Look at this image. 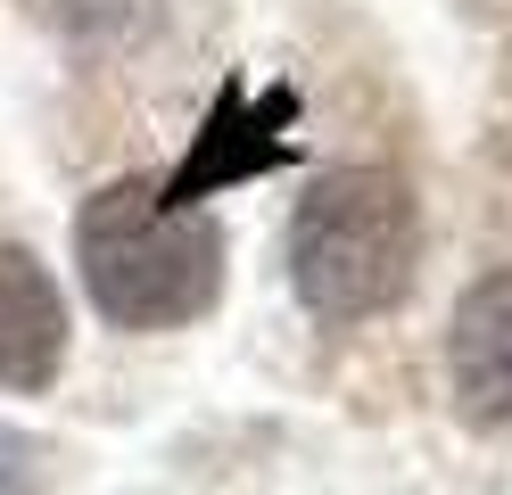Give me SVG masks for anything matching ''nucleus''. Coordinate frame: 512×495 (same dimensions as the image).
<instances>
[{"label":"nucleus","instance_id":"1","mask_svg":"<svg viewBox=\"0 0 512 495\" xmlns=\"http://www.w3.org/2000/svg\"><path fill=\"white\" fill-rule=\"evenodd\" d=\"M75 273L116 330H182L223 297V231L207 207H174L157 182H108L75 215Z\"/></svg>","mask_w":512,"mask_h":495},{"label":"nucleus","instance_id":"2","mask_svg":"<svg viewBox=\"0 0 512 495\" xmlns=\"http://www.w3.org/2000/svg\"><path fill=\"white\" fill-rule=\"evenodd\" d=\"M422 273V198L389 165H339L290 215V289L314 322L356 330L405 306Z\"/></svg>","mask_w":512,"mask_h":495},{"label":"nucleus","instance_id":"3","mask_svg":"<svg viewBox=\"0 0 512 495\" xmlns=\"http://www.w3.org/2000/svg\"><path fill=\"white\" fill-rule=\"evenodd\" d=\"M298 157V91L273 83V91H248V83H223V99L207 108L199 141L182 149V165L157 190L174 198V207H207L215 190H240L256 174H273V165Z\"/></svg>","mask_w":512,"mask_h":495},{"label":"nucleus","instance_id":"4","mask_svg":"<svg viewBox=\"0 0 512 495\" xmlns=\"http://www.w3.org/2000/svg\"><path fill=\"white\" fill-rule=\"evenodd\" d=\"M446 388L471 429H512V273H479L446 314Z\"/></svg>","mask_w":512,"mask_h":495},{"label":"nucleus","instance_id":"5","mask_svg":"<svg viewBox=\"0 0 512 495\" xmlns=\"http://www.w3.org/2000/svg\"><path fill=\"white\" fill-rule=\"evenodd\" d=\"M67 363V289L34 248H0V388L34 396Z\"/></svg>","mask_w":512,"mask_h":495},{"label":"nucleus","instance_id":"6","mask_svg":"<svg viewBox=\"0 0 512 495\" xmlns=\"http://www.w3.org/2000/svg\"><path fill=\"white\" fill-rule=\"evenodd\" d=\"M0 495H42V438L0 421Z\"/></svg>","mask_w":512,"mask_h":495}]
</instances>
